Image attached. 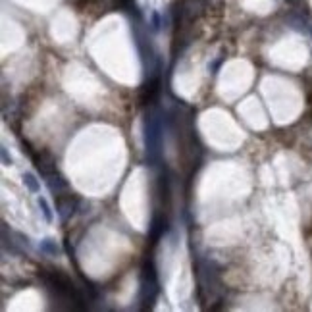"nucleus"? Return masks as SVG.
<instances>
[{
  "label": "nucleus",
  "instance_id": "nucleus-13",
  "mask_svg": "<svg viewBox=\"0 0 312 312\" xmlns=\"http://www.w3.org/2000/svg\"><path fill=\"white\" fill-rule=\"evenodd\" d=\"M160 25H162V22H160V14H158V12H153V16H151V29H153V31H158Z\"/></svg>",
  "mask_w": 312,
  "mask_h": 312
},
{
  "label": "nucleus",
  "instance_id": "nucleus-5",
  "mask_svg": "<svg viewBox=\"0 0 312 312\" xmlns=\"http://www.w3.org/2000/svg\"><path fill=\"white\" fill-rule=\"evenodd\" d=\"M160 87H162V77H160V73L151 75L149 81L143 85L141 94H139L141 104H153L156 98H158V94H160Z\"/></svg>",
  "mask_w": 312,
  "mask_h": 312
},
{
  "label": "nucleus",
  "instance_id": "nucleus-12",
  "mask_svg": "<svg viewBox=\"0 0 312 312\" xmlns=\"http://www.w3.org/2000/svg\"><path fill=\"white\" fill-rule=\"evenodd\" d=\"M39 208L43 210V216H45L46 222H52V220H54V216H52V210H50V206H48V202H46L45 197H39Z\"/></svg>",
  "mask_w": 312,
  "mask_h": 312
},
{
  "label": "nucleus",
  "instance_id": "nucleus-14",
  "mask_svg": "<svg viewBox=\"0 0 312 312\" xmlns=\"http://www.w3.org/2000/svg\"><path fill=\"white\" fill-rule=\"evenodd\" d=\"M0 153H2V162H4V166H12V156L8 155V151H6L4 145L0 147Z\"/></svg>",
  "mask_w": 312,
  "mask_h": 312
},
{
  "label": "nucleus",
  "instance_id": "nucleus-7",
  "mask_svg": "<svg viewBox=\"0 0 312 312\" xmlns=\"http://www.w3.org/2000/svg\"><path fill=\"white\" fill-rule=\"evenodd\" d=\"M166 229H168V222H166V218L156 214L155 218H153V222H151V227H149L151 245H156V243L160 241V237L166 233Z\"/></svg>",
  "mask_w": 312,
  "mask_h": 312
},
{
  "label": "nucleus",
  "instance_id": "nucleus-4",
  "mask_svg": "<svg viewBox=\"0 0 312 312\" xmlns=\"http://www.w3.org/2000/svg\"><path fill=\"white\" fill-rule=\"evenodd\" d=\"M31 160H33V164H35V168L39 170V174L41 176H50V174H54V172H58L56 170V158L54 155L50 153V151H39V153H31Z\"/></svg>",
  "mask_w": 312,
  "mask_h": 312
},
{
  "label": "nucleus",
  "instance_id": "nucleus-8",
  "mask_svg": "<svg viewBox=\"0 0 312 312\" xmlns=\"http://www.w3.org/2000/svg\"><path fill=\"white\" fill-rule=\"evenodd\" d=\"M46 185H48V189L54 193V195H60V193H64L67 189V181L58 172H54V174H50V176H46Z\"/></svg>",
  "mask_w": 312,
  "mask_h": 312
},
{
  "label": "nucleus",
  "instance_id": "nucleus-15",
  "mask_svg": "<svg viewBox=\"0 0 312 312\" xmlns=\"http://www.w3.org/2000/svg\"><path fill=\"white\" fill-rule=\"evenodd\" d=\"M311 33H312V25H311Z\"/></svg>",
  "mask_w": 312,
  "mask_h": 312
},
{
  "label": "nucleus",
  "instance_id": "nucleus-3",
  "mask_svg": "<svg viewBox=\"0 0 312 312\" xmlns=\"http://www.w3.org/2000/svg\"><path fill=\"white\" fill-rule=\"evenodd\" d=\"M158 276H156V266L153 256L149 254V258L145 260L143 270H141V303L143 309H153L156 297H158Z\"/></svg>",
  "mask_w": 312,
  "mask_h": 312
},
{
  "label": "nucleus",
  "instance_id": "nucleus-10",
  "mask_svg": "<svg viewBox=\"0 0 312 312\" xmlns=\"http://www.w3.org/2000/svg\"><path fill=\"white\" fill-rule=\"evenodd\" d=\"M39 249H41V252H45L48 256H60V254H62L60 245H58L56 241H52V239H43Z\"/></svg>",
  "mask_w": 312,
  "mask_h": 312
},
{
  "label": "nucleus",
  "instance_id": "nucleus-2",
  "mask_svg": "<svg viewBox=\"0 0 312 312\" xmlns=\"http://www.w3.org/2000/svg\"><path fill=\"white\" fill-rule=\"evenodd\" d=\"M145 155L147 162L151 166L160 164L162 160V139H164V125H162V116L160 112L151 110L145 116Z\"/></svg>",
  "mask_w": 312,
  "mask_h": 312
},
{
  "label": "nucleus",
  "instance_id": "nucleus-9",
  "mask_svg": "<svg viewBox=\"0 0 312 312\" xmlns=\"http://www.w3.org/2000/svg\"><path fill=\"white\" fill-rule=\"evenodd\" d=\"M287 23H289L293 29L301 31V33H307V31H311V27L307 25V20H305V16H303V14H297V12L289 14V18H287Z\"/></svg>",
  "mask_w": 312,
  "mask_h": 312
},
{
  "label": "nucleus",
  "instance_id": "nucleus-11",
  "mask_svg": "<svg viewBox=\"0 0 312 312\" xmlns=\"http://www.w3.org/2000/svg\"><path fill=\"white\" fill-rule=\"evenodd\" d=\"M23 183H25V187H27L31 193H39V191H41V183L37 181V178H35L33 174H23Z\"/></svg>",
  "mask_w": 312,
  "mask_h": 312
},
{
  "label": "nucleus",
  "instance_id": "nucleus-1",
  "mask_svg": "<svg viewBox=\"0 0 312 312\" xmlns=\"http://www.w3.org/2000/svg\"><path fill=\"white\" fill-rule=\"evenodd\" d=\"M41 280L46 285L48 293L58 299L60 303H67L69 309H85V299L81 291L73 285L69 276L64 274L62 270H41Z\"/></svg>",
  "mask_w": 312,
  "mask_h": 312
},
{
  "label": "nucleus",
  "instance_id": "nucleus-6",
  "mask_svg": "<svg viewBox=\"0 0 312 312\" xmlns=\"http://www.w3.org/2000/svg\"><path fill=\"white\" fill-rule=\"evenodd\" d=\"M54 199H56V210H58V214H60V218L66 222L69 216H73V212L77 210V204H79V199L75 197V195H71V193H66V195H54Z\"/></svg>",
  "mask_w": 312,
  "mask_h": 312
}]
</instances>
